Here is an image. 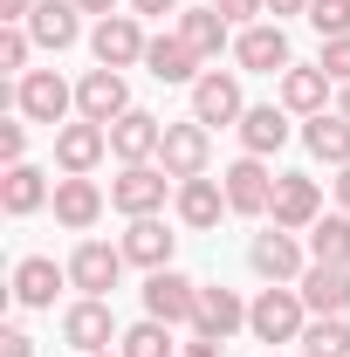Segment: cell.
<instances>
[{"instance_id":"6da1fadb","label":"cell","mask_w":350,"mask_h":357,"mask_svg":"<svg viewBox=\"0 0 350 357\" xmlns=\"http://www.w3.org/2000/svg\"><path fill=\"white\" fill-rule=\"evenodd\" d=\"M248 330H254L261 344H303V330H309L303 289H296V282H268L261 296L248 303Z\"/></svg>"},{"instance_id":"7a4b0ae2","label":"cell","mask_w":350,"mask_h":357,"mask_svg":"<svg viewBox=\"0 0 350 357\" xmlns=\"http://www.w3.org/2000/svg\"><path fill=\"white\" fill-rule=\"evenodd\" d=\"M165 192H178V178L151 158V165H124V172L110 178V206L124 213V220H151L158 206H165Z\"/></svg>"},{"instance_id":"3957f363","label":"cell","mask_w":350,"mask_h":357,"mask_svg":"<svg viewBox=\"0 0 350 357\" xmlns=\"http://www.w3.org/2000/svg\"><path fill=\"white\" fill-rule=\"evenodd\" d=\"M14 110H21L28 124H48V131H62V124H69V110H76V89L62 83L55 69H28V76L14 83Z\"/></svg>"},{"instance_id":"277c9868","label":"cell","mask_w":350,"mask_h":357,"mask_svg":"<svg viewBox=\"0 0 350 357\" xmlns=\"http://www.w3.org/2000/svg\"><path fill=\"white\" fill-rule=\"evenodd\" d=\"M268 220L289 227V234H309L323 220V185L309 172H275V199H268Z\"/></svg>"},{"instance_id":"5b68a950","label":"cell","mask_w":350,"mask_h":357,"mask_svg":"<svg viewBox=\"0 0 350 357\" xmlns=\"http://www.w3.org/2000/svg\"><path fill=\"white\" fill-rule=\"evenodd\" d=\"M248 268L261 275V282H303L309 275V261H303V241L289 234V227H275L268 220L254 241H248Z\"/></svg>"},{"instance_id":"8992f818","label":"cell","mask_w":350,"mask_h":357,"mask_svg":"<svg viewBox=\"0 0 350 357\" xmlns=\"http://www.w3.org/2000/svg\"><path fill=\"white\" fill-rule=\"evenodd\" d=\"M158 165H165L172 178H206V165H213V131H206L199 117H185V124H165Z\"/></svg>"},{"instance_id":"52a82bcc","label":"cell","mask_w":350,"mask_h":357,"mask_svg":"<svg viewBox=\"0 0 350 357\" xmlns=\"http://www.w3.org/2000/svg\"><path fill=\"white\" fill-rule=\"evenodd\" d=\"M192 117L213 131V124H241L248 117V96H241V69H206L192 83Z\"/></svg>"},{"instance_id":"ba28073f","label":"cell","mask_w":350,"mask_h":357,"mask_svg":"<svg viewBox=\"0 0 350 357\" xmlns=\"http://www.w3.org/2000/svg\"><path fill=\"white\" fill-rule=\"evenodd\" d=\"M89 48H96V69H131V62H144L151 35L137 28V14H103L89 28Z\"/></svg>"},{"instance_id":"9c48e42d","label":"cell","mask_w":350,"mask_h":357,"mask_svg":"<svg viewBox=\"0 0 350 357\" xmlns=\"http://www.w3.org/2000/svg\"><path fill=\"white\" fill-rule=\"evenodd\" d=\"M192 310H199V282L192 275H178V268H158V275H144V316H158V323H185L192 330Z\"/></svg>"},{"instance_id":"30bf717a","label":"cell","mask_w":350,"mask_h":357,"mask_svg":"<svg viewBox=\"0 0 350 357\" xmlns=\"http://www.w3.org/2000/svg\"><path fill=\"white\" fill-rule=\"evenodd\" d=\"M124 330H117V316H110V303L103 296H76L69 310H62V344H76V351H110Z\"/></svg>"},{"instance_id":"8fae6325","label":"cell","mask_w":350,"mask_h":357,"mask_svg":"<svg viewBox=\"0 0 350 357\" xmlns=\"http://www.w3.org/2000/svg\"><path fill=\"white\" fill-rule=\"evenodd\" d=\"M124 248H110V241H76V255H69V289H83V296H110L117 282H124Z\"/></svg>"},{"instance_id":"7c38bea8","label":"cell","mask_w":350,"mask_h":357,"mask_svg":"<svg viewBox=\"0 0 350 357\" xmlns=\"http://www.w3.org/2000/svg\"><path fill=\"white\" fill-rule=\"evenodd\" d=\"M131 110V83H124V69H89L83 83H76V117H89V124H117Z\"/></svg>"},{"instance_id":"4fadbf2b","label":"cell","mask_w":350,"mask_h":357,"mask_svg":"<svg viewBox=\"0 0 350 357\" xmlns=\"http://www.w3.org/2000/svg\"><path fill=\"white\" fill-rule=\"evenodd\" d=\"M234 62H241L248 76H282V69L296 62L282 21H254V28H241V35H234Z\"/></svg>"},{"instance_id":"5bb4252c","label":"cell","mask_w":350,"mask_h":357,"mask_svg":"<svg viewBox=\"0 0 350 357\" xmlns=\"http://www.w3.org/2000/svg\"><path fill=\"white\" fill-rule=\"evenodd\" d=\"M48 206H55V227H69V234H89V227L103 220V206H110V199H103V185H96V178L62 172V178H55V199H48Z\"/></svg>"},{"instance_id":"9a60e30c","label":"cell","mask_w":350,"mask_h":357,"mask_svg":"<svg viewBox=\"0 0 350 357\" xmlns=\"http://www.w3.org/2000/svg\"><path fill=\"white\" fill-rule=\"evenodd\" d=\"M220 185H227V206H234V213H248V220L268 213V199H275V172H268V158H248V151L220 172Z\"/></svg>"},{"instance_id":"2e32d148","label":"cell","mask_w":350,"mask_h":357,"mask_svg":"<svg viewBox=\"0 0 350 357\" xmlns=\"http://www.w3.org/2000/svg\"><path fill=\"white\" fill-rule=\"evenodd\" d=\"M55 137V172H96L103 165V151H110V131L103 124H89V117H76V124H62V131H48Z\"/></svg>"},{"instance_id":"e0dca14e","label":"cell","mask_w":350,"mask_h":357,"mask_svg":"<svg viewBox=\"0 0 350 357\" xmlns=\"http://www.w3.org/2000/svg\"><path fill=\"white\" fill-rule=\"evenodd\" d=\"M330 69H323V62H289V69H282V96H275V103H282V110H289V117H316V110H330Z\"/></svg>"},{"instance_id":"ac0fdd59","label":"cell","mask_w":350,"mask_h":357,"mask_svg":"<svg viewBox=\"0 0 350 357\" xmlns=\"http://www.w3.org/2000/svg\"><path fill=\"white\" fill-rule=\"evenodd\" d=\"M69 282V261L55 255H21L14 261V303L21 310H55V289Z\"/></svg>"},{"instance_id":"d6986e66","label":"cell","mask_w":350,"mask_h":357,"mask_svg":"<svg viewBox=\"0 0 350 357\" xmlns=\"http://www.w3.org/2000/svg\"><path fill=\"white\" fill-rule=\"evenodd\" d=\"M158 144H165V117H151V110H137V103L110 124V151H117L124 165H151Z\"/></svg>"},{"instance_id":"ffe728a7","label":"cell","mask_w":350,"mask_h":357,"mask_svg":"<svg viewBox=\"0 0 350 357\" xmlns=\"http://www.w3.org/2000/svg\"><path fill=\"white\" fill-rule=\"evenodd\" d=\"M178 35H185V48L199 62H220V48H234V21L220 14L213 0L206 7H178Z\"/></svg>"},{"instance_id":"44dd1931","label":"cell","mask_w":350,"mask_h":357,"mask_svg":"<svg viewBox=\"0 0 350 357\" xmlns=\"http://www.w3.org/2000/svg\"><path fill=\"white\" fill-rule=\"evenodd\" d=\"M124 261L131 268H144V275H158V268H172V248H178V234H165V220L151 213V220H131L124 227Z\"/></svg>"},{"instance_id":"7402d4cb","label":"cell","mask_w":350,"mask_h":357,"mask_svg":"<svg viewBox=\"0 0 350 357\" xmlns=\"http://www.w3.org/2000/svg\"><path fill=\"white\" fill-rule=\"evenodd\" d=\"M48 199H55V185H48V172H42V165H28V158H21V165H7V172H0V206H7L14 220L42 213Z\"/></svg>"},{"instance_id":"603a6c76","label":"cell","mask_w":350,"mask_h":357,"mask_svg":"<svg viewBox=\"0 0 350 357\" xmlns=\"http://www.w3.org/2000/svg\"><path fill=\"white\" fill-rule=\"evenodd\" d=\"M28 35H35V48H48V55L76 48V35H83V7H76V0H42V7L28 14Z\"/></svg>"},{"instance_id":"cb8c5ba5","label":"cell","mask_w":350,"mask_h":357,"mask_svg":"<svg viewBox=\"0 0 350 357\" xmlns=\"http://www.w3.org/2000/svg\"><path fill=\"white\" fill-rule=\"evenodd\" d=\"M172 206H178V220L192 227V234H206V227H220V213H234V206H227V185H220V178H178Z\"/></svg>"},{"instance_id":"d4e9b609","label":"cell","mask_w":350,"mask_h":357,"mask_svg":"<svg viewBox=\"0 0 350 357\" xmlns=\"http://www.w3.org/2000/svg\"><path fill=\"white\" fill-rule=\"evenodd\" d=\"M234 131H241V151H248V158H275V151L289 144V110H282V103H248V117H241Z\"/></svg>"},{"instance_id":"484cf974","label":"cell","mask_w":350,"mask_h":357,"mask_svg":"<svg viewBox=\"0 0 350 357\" xmlns=\"http://www.w3.org/2000/svg\"><path fill=\"white\" fill-rule=\"evenodd\" d=\"M234 330H248V303L234 289H199V310H192V337H213L227 344Z\"/></svg>"},{"instance_id":"4316f807","label":"cell","mask_w":350,"mask_h":357,"mask_svg":"<svg viewBox=\"0 0 350 357\" xmlns=\"http://www.w3.org/2000/svg\"><path fill=\"white\" fill-rule=\"evenodd\" d=\"M303 144H309V158H323V165L344 172V165H350V117H344V110H316V117H303Z\"/></svg>"},{"instance_id":"83f0119b","label":"cell","mask_w":350,"mask_h":357,"mask_svg":"<svg viewBox=\"0 0 350 357\" xmlns=\"http://www.w3.org/2000/svg\"><path fill=\"white\" fill-rule=\"evenodd\" d=\"M296 289H303L309 316H350V268H323V261H309V275L296 282Z\"/></svg>"},{"instance_id":"f1b7e54d","label":"cell","mask_w":350,"mask_h":357,"mask_svg":"<svg viewBox=\"0 0 350 357\" xmlns=\"http://www.w3.org/2000/svg\"><path fill=\"white\" fill-rule=\"evenodd\" d=\"M144 69H151L158 83H199V76H206V69H199V55L185 48V35H151Z\"/></svg>"},{"instance_id":"f546056e","label":"cell","mask_w":350,"mask_h":357,"mask_svg":"<svg viewBox=\"0 0 350 357\" xmlns=\"http://www.w3.org/2000/svg\"><path fill=\"white\" fill-rule=\"evenodd\" d=\"M309 261L350 268V213H323V220L309 227Z\"/></svg>"},{"instance_id":"4dcf8cb0","label":"cell","mask_w":350,"mask_h":357,"mask_svg":"<svg viewBox=\"0 0 350 357\" xmlns=\"http://www.w3.org/2000/svg\"><path fill=\"white\" fill-rule=\"evenodd\" d=\"M117 351L124 357H178V344H172V323L144 316V323H131V330L117 337Z\"/></svg>"},{"instance_id":"1f68e13d","label":"cell","mask_w":350,"mask_h":357,"mask_svg":"<svg viewBox=\"0 0 350 357\" xmlns=\"http://www.w3.org/2000/svg\"><path fill=\"white\" fill-rule=\"evenodd\" d=\"M303 351L350 357V323H344V316H309V330H303Z\"/></svg>"},{"instance_id":"d6a6232c","label":"cell","mask_w":350,"mask_h":357,"mask_svg":"<svg viewBox=\"0 0 350 357\" xmlns=\"http://www.w3.org/2000/svg\"><path fill=\"white\" fill-rule=\"evenodd\" d=\"M303 21L323 35V42H337V35H350V0H309Z\"/></svg>"},{"instance_id":"836d02e7","label":"cell","mask_w":350,"mask_h":357,"mask_svg":"<svg viewBox=\"0 0 350 357\" xmlns=\"http://www.w3.org/2000/svg\"><path fill=\"white\" fill-rule=\"evenodd\" d=\"M28 55H35V35H28V21H14V28H0V69H14V76H28Z\"/></svg>"},{"instance_id":"e575fe53","label":"cell","mask_w":350,"mask_h":357,"mask_svg":"<svg viewBox=\"0 0 350 357\" xmlns=\"http://www.w3.org/2000/svg\"><path fill=\"white\" fill-rule=\"evenodd\" d=\"M316 62L330 69V83L344 89V83H350V35H337V42H323V55H316Z\"/></svg>"},{"instance_id":"d590c367","label":"cell","mask_w":350,"mask_h":357,"mask_svg":"<svg viewBox=\"0 0 350 357\" xmlns=\"http://www.w3.org/2000/svg\"><path fill=\"white\" fill-rule=\"evenodd\" d=\"M0 158H7V165L28 158V117H21V124H0Z\"/></svg>"},{"instance_id":"8d00e7d4","label":"cell","mask_w":350,"mask_h":357,"mask_svg":"<svg viewBox=\"0 0 350 357\" xmlns=\"http://www.w3.org/2000/svg\"><path fill=\"white\" fill-rule=\"evenodd\" d=\"M213 7L234 21V28H254V14H268V0H213Z\"/></svg>"},{"instance_id":"74e56055","label":"cell","mask_w":350,"mask_h":357,"mask_svg":"<svg viewBox=\"0 0 350 357\" xmlns=\"http://www.w3.org/2000/svg\"><path fill=\"white\" fill-rule=\"evenodd\" d=\"M0 357H35V337L28 330H0Z\"/></svg>"},{"instance_id":"f35d334b","label":"cell","mask_w":350,"mask_h":357,"mask_svg":"<svg viewBox=\"0 0 350 357\" xmlns=\"http://www.w3.org/2000/svg\"><path fill=\"white\" fill-rule=\"evenodd\" d=\"M178 357H227V344H213V337H192V344H178Z\"/></svg>"},{"instance_id":"ab89813d","label":"cell","mask_w":350,"mask_h":357,"mask_svg":"<svg viewBox=\"0 0 350 357\" xmlns=\"http://www.w3.org/2000/svg\"><path fill=\"white\" fill-rule=\"evenodd\" d=\"M35 7H42V0H0V21H7V28H14V21H28V14H35Z\"/></svg>"},{"instance_id":"60d3db41","label":"cell","mask_w":350,"mask_h":357,"mask_svg":"<svg viewBox=\"0 0 350 357\" xmlns=\"http://www.w3.org/2000/svg\"><path fill=\"white\" fill-rule=\"evenodd\" d=\"M76 7H83V14H96V21H103V14H124L131 0H76Z\"/></svg>"},{"instance_id":"b9f144b4","label":"cell","mask_w":350,"mask_h":357,"mask_svg":"<svg viewBox=\"0 0 350 357\" xmlns=\"http://www.w3.org/2000/svg\"><path fill=\"white\" fill-rule=\"evenodd\" d=\"M131 14L144 21V14H178V0H131Z\"/></svg>"},{"instance_id":"7bdbcfd3","label":"cell","mask_w":350,"mask_h":357,"mask_svg":"<svg viewBox=\"0 0 350 357\" xmlns=\"http://www.w3.org/2000/svg\"><path fill=\"white\" fill-rule=\"evenodd\" d=\"M330 192H337V213H350V165H344L337 178H330Z\"/></svg>"},{"instance_id":"ee69618b","label":"cell","mask_w":350,"mask_h":357,"mask_svg":"<svg viewBox=\"0 0 350 357\" xmlns=\"http://www.w3.org/2000/svg\"><path fill=\"white\" fill-rule=\"evenodd\" d=\"M268 14L282 21V14H309V0H268Z\"/></svg>"},{"instance_id":"f6af8a7d","label":"cell","mask_w":350,"mask_h":357,"mask_svg":"<svg viewBox=\"0 0 350 357\" xmlns=\"http://www.w3.org/2000/svg\"><path fill=\"white\" fill-rule=\"evenodd\" d=\"M337 110H344V117H350V83H344V89H337Z\"/></svg>"},{"instance_id":"bcb514c9","label":"cell","mask_w":350,"mask_h":357,"mask_svg":"<svg viewBox=\"0 0 350 357\" xmlns=\"http://www.w3.org/2000/svg\"><path fill=\"white\" fill-rule=\"evenodd\" d=\"M89 357H124V351H89Z\"/></svg>"},{"instance_id":"7dc6e473","label":"cell","mask_w":350,"mask_h":357,"mask_svg":"<svg viewBox=\"0 0 350 357\" xmlns=\"http://www.w3.org/2000/svg\"><path fill=\"white\" fill-rule=\"evenodd\" d=\"M303 357H323V351H303Z\"/></svg>"}]
</instances>
